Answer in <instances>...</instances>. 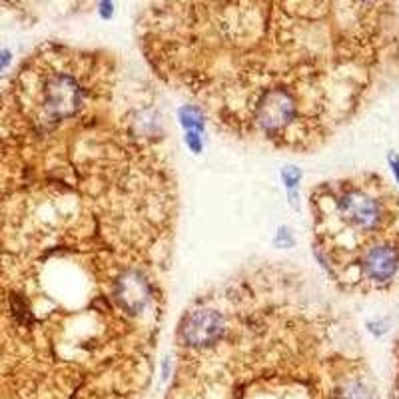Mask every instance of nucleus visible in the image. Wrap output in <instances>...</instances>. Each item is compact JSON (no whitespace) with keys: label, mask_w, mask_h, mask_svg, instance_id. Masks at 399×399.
<instances>
[{"label":"nucleus","mask_w":399,"mask_h":399,"mask_svg":"<svg viewBox=\"0 0 399 399\" xmlns=\"http://www.w3.org/2000/svg\"><path fill=\"white\" fill-rule=\"evenodd\" d=\"M335 212L345 226L369 232L381 222V206L371 194L362 188H349L335 200Z\"/></svg>","instance_id":"f257e3e1"},{"label":"nucleus","mask_w":399,"mask_h":399,"mask_svg":"<svg viewBox=\"0 0 399 399\" xmlns=\"http://www.w3.org/2000/svg\"><path fill=\"white\" fill-rule=\"evenodd\" d=\"M224 333V320L218 311L200 310L190 313L188 320L184 322L182 335L186 340V344L194 347L202 345L216 344Z\"/></svg>","instance_id":"f03ea898"},{"label":"nucleus","mask_w":399,"mask_h":399,"mask_svg":"<svg viewBox=\"0 0 399 399\" xmlns=\"http://www.w3.org/2000/svg\"><path fill=\"white\" fill-rule=\"evenodd\" d=\"M362 267L367 279L376 282V284H383L391 277L395 276L399 267V254L393 245L379 244L369 248L362 260Z\"/></svg>","instance_id":"7ed1b4c3"},{"label":"nucleus","mask_w":399,"mask_h":399,"mask_svg":"<svg viewBox=\"0 0 399 399\" xmlns=\"http://www.w3.org/2000/svg\"><path fill=\"white\" fill-rule=\"evenodd\" d=\"M178 116H180V122L182 126L188 130V132H200V130H204V116H202V110H200L198 106H182L180 112H178Z\"/></svg>","instance_id":"20e7f679"},{"label":"nucleus","mask_w":399,"mask_h":399,"mask_svg":"<svg viewBox=\"0 0 399 399\" xmlns=\"http://www.w3.org/2000/svg\"><path fill=\"white\" fill-rule=\"evenodd\" d=\"M337 399H374L371 398V391L364 386V383H349L345 386L340 393H337Z\"/></svg>","instance_id":"39448f33"},{"label":"nucleus","mask_w":399,"mask_h":399,"mask_svg":"<svg viewBox=\"0 0 399 399\" xmlns=\"http://www.w3.org/2000/svg\"><path fill=\"white\" fill-rule=\"evenodd\" d=\"M299 178H301V172H299L298 168H284L282 170V180L286 182V188L291 192V196H294V188L298 186Z\"/></svg>","instance_id":"423d86ee"},{"label":"nucleus","mask_w":399,"mask_h":399,"mask_svg":"<svg viewBox=\"0 0 399 399\" xmlns=\"http://www.w3.org/2000/svg\"><path fill=\"white\" fill-rule=\"evenodd\" d=\"M186 142L192 152H202V140H200L198 132H186Z\"/></svg>","instance_id":"0eeeda50"},{"label":"nucleus","mask_w":399,"mask_h":399,"mask_svg":"<svg viewBox=\"0 0 399 399\" xmlns=\"http://www.w3.org/2000/svg\"><path fill=\"white\" fill-rule=\"evenodd\" d=\"M8 62H11V52H8V50H2V52H0V70L6 66Z\"/></svg>","instance_id":"6e6552de"},{"label":"nucleus","mask_w":399,"mask_h":399,"mask_svg":"<svg viewBox=\"0 0 399 399\" xmlns=\"http://www.w3.org/2000/svg\"><path fill=\"white\" fill-rule=\"evenodd\" d=\"M100 6H102V16H110V14H112V4H110V2H102Z\"/></svg>","instance_id":"1a4fd4ad"},{"label":"nucleus","mask_w":399,"mask_h":399,"mask_svg":"<svg viewBox=\"0 0 399 399\" xmlns=\"http://www.w3.org/2000/svg\"><path fill=\"white\" fill-rule=\"evenodd\" d=\"M389 160H391V166H393V172H395V176H398V180H399V160H398V156H391Z\"/></svg>","instance_id":"9d476101"}]
</instances>
